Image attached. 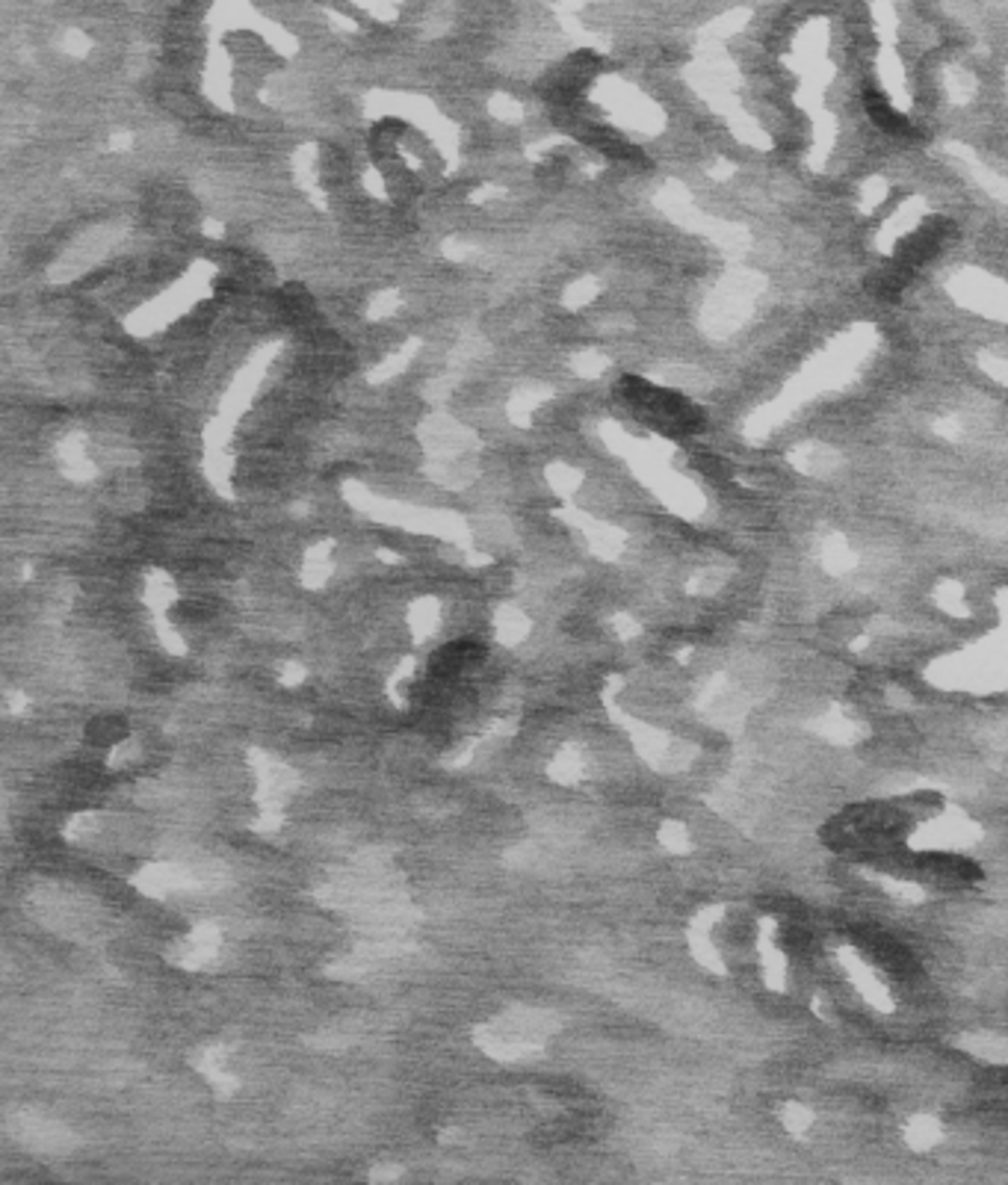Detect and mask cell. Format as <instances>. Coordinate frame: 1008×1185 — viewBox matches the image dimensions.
<instances>
[{
  "label": "cell",
  "mask_w": 1008,
  "mask_h": 1185,
  "mask_svg": "<svg viewBox=\"0 0 1008 1185\" xmlns=\"http://www.w3.org/2000/svg\"><path fill=\"white\" fill-rule=\"evenodd\" d=\"M591 74H595V59L574 56L559 72H553V77L548 80V98L550 101L569 104V101H574L583 92V86L591 80Z\"/></svg>",
  "instance_id": "cell-1"
}]
</instances>
